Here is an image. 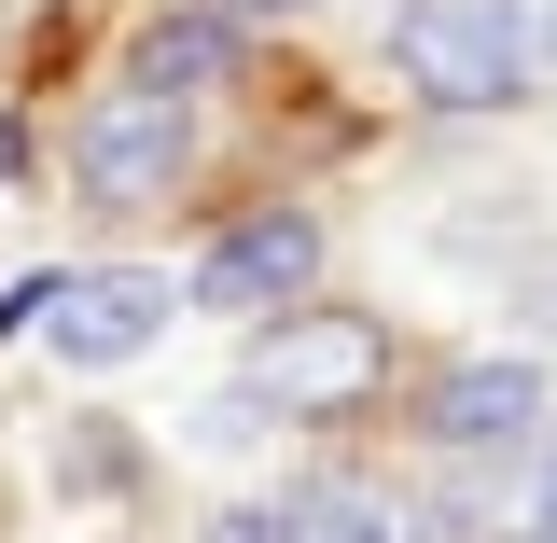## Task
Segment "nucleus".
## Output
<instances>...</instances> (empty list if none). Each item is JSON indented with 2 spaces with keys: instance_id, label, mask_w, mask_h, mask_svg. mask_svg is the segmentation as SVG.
Segmentation results:
<instances>
[{
  "instance_id": "9b49d317",
  "label": "nucleus",
  "mask_w": 557,
  "mask_h": 543,
  "mask_svg": "<svg viewBox=\"0 0 557 543\" xmlns=\"http://www.w3.org/2000/svg\"><path fill=\"white\" fill-rule=\"evenodd\" d=\"M530 516H544V530H557V460H544V488H530Z\"/></svg>"
},
{
  "instance_id": "1a4fd4ad",
  "label": "nucleus",
  "mask_w": 557,
  "mask_h": 543,
  "mask_svg": "<svg viewBox=\"0 0 557 543\" xmlns=\"http://www.w3.org/2000/svg\"><path fill=\"white\" fill-rule=\"evenodd\" d=\"M196 543H307V502H237V516H209Z\"/></svg>"
},
{
  "instance_id": "7ed1b4c3",
  "label": "nucleus",
  "mask_w": 557,
  "mask_h": 543,
  "mask_svg": "<svg viewBox=\"0 0 557 543\" xmlns=\"http://www.w3.org/2000/svg\"><path fill=\"white\" fill-rule=\"evenodd\" d=\"M182 168H196V126H182L168 84L84 98V126H70V182H84V209H153V196H182Z\"/></svg>"
},
{
  "instance_id": "9d476101",
  "label": "nucleus",
  "mask_w": 557,
  "mask_h": 543,
  "mask_svg": "<svg viewBox=\"0 0 557 543\" xmlns=\"http://www.w3.org/2000/svg\"><path fill=\"white\" fill-rule=\"evenodd\" d=\"M223 28H265V14H307V0H209Z\"/></svg>"
},
{
  "instance_id": "20e7f679",
  "label": "nucleus",
  "mask_w": 557,
  "mask_h": 543,
  "mask_svg": "<svg viewBox=\"0 0 557 543\" xmlns=\"http://www.w3.org/2000/svg\"><path fill=\"white\" fill-rule=\"evenodd\" d=\"M14 321H42L57 362L112 377V362H139L182 307H168V279H153V266H70V279H28V293H14Z\"/></svg>"
},
{
  "instance_id": "f257e3e1",
  "label": "nucleus",
  "mask_w": 557,
  "mask_h": 543,
  "mask_svg": "<svg viewBox=\"0 0 557 543\" xmlns=\"http://www.w3.org/2000/svg\"><path fill=\"white\" fill-rule=\"evenodd\" d=\"M544 57L530 0H405L391 14V70H405L418 112H502Z\"/></svg>"
},
{
  "instance_id": "6e6552de",
  "label": "nucleus",
  "mask_w": 557,
  "mask_h": 543,
  "mask_svg": "<svg viewBox=\"0 0 557 543\" xmlns=\"http://www.w3.org/2000/svg\"><path fill=\"white\" fill-rule=\"evenodd\" d=\"M293 502H307V543H405V516L362 488H293Z\"/></svg>"
},
{
  "instance_id": "f8f14e48",
  "label": "nucleus",
  "mask_w": 557,
  "mask_h": 543,
  "mask_svg": "<svg viewBox=\"0 0 557 543\" xmlns=\"http://www.w3.org/2000/svg\"><path fill=\"white\" fill-rule=\"evenodd\" d=\"M530 28H544V57H557V0H544V14H530Z\"/></svg>"
},
{
  "instance_id": "423d86ee",
  "label": "nucleus",
  "mask_w": 557,
  "mask_h": 543,
  "mask_svg": "<svg viewBox=\"0 0 557 543\" xmlns=\"http://www.w3.org/2000/svg\"><path fill=\"white\" fill-rule=\"evenodd\" d=\"M544 418V362H460L432 377V446H516Z\"/></svg>"
},
{
  "instance_id": "0eeeda50",
  "label": "nucleus",
  "mask_w": 557,
  "mask_h": 543,
  "mask_svg": "<svg viewBox=\"0 0 557 543\" xmlns=\"http://www.w3.org/2000/svg\"><path fill=\"white\" fill-rule=\"evenodd\" d=\"M223 57H237V28H223V14H168V28H153V42H139V84H168V98H196V84H223Z\"/></svg>"
},
{
  "instance_id": "39448f33",
  "label": "nucleus",
  "mask_w": 557,
  "mask_h": 543,
  "mask_svg": "<svg viewBox=\"0 0 557 543\" xmlns=\"http://www.w3.org/2000/svg\"><path fill=\"white\" fill-rule=\"evenodd\" d=\"M321 279V223L307 209H237L223 237H209V266H196V307H223V321H265V307H293Z\"/></svg>"
},
{
  "instance_id": "f03ea898",
  "label": "nucleus",
  "mask_w": 557,
  "mask_h": 543,
  "mask_svg": "<svg viewBox=\"0 0 557 543\" xmlns=\"http://www.w3.org/2000/svg\"><path fill=\"white\" fill-rule=\"evenodd\" d=\"M376 377H391V335H376L362 307H307V293L265 307V321H251V362H237V391L278 405V418H348Z\"/></svg>"
}]
</instances>
